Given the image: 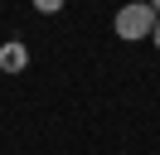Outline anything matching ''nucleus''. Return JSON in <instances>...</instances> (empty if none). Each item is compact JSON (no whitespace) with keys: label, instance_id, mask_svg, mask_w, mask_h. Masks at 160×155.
<instances>
[{"label":"nucleus","instance_id":"f257e3e1","mask_svg":"<svg viewBox=\"0 0 160 155\" xmlns=\"http://www.w3.org/2000/svg\"><path fill=\"white\" fill-rule=\"evenodd\" d=\"M150 29H155V10H150V0H131V5L117 10V39L141 44V39H150Z\"/></svg>","mask_w":160,"mask_h":155},{"label":"nucleus","instance_id":"f03ea898","mask_svg":"<svg viewBox=\"0 0 160 155\" xmlns=\"http://www.w3.org/2000/svg\"><path fill=\"white\" fill-rule=\"evenodd\" d=\"M24 63H29V48H24L20 39H10V44H0V68H5V73H20Z\"/></svg>","mask_w":160,"mask_h":155},{"label":"nucleus","instance_id":"7ed1b4c3","mask_svg":"<svg viewBox=\"0 0 160 155\" xmlns=\"http://www.w3.org/2000/svg\"><path fill=\"white\" fill-rule=\"evenodd\" d=\"M34 10H39V15H58L63 0H34Z\"/></svg>","mask_w":160,"mask_h":155},{"label":"nucleus","instance_id":"20e7f679","mask_svg":"<svg viewBox=\"0 0 160 155\" xmlns=\"http://www.w3.org/2000/svg\"><path fill=\"white\" fill-rule=\"evenodd\" d=\"M150 44L160 48V15H155V29H150Z\"/></svg>","mask_w":160,"mask_h":155},{"label":"nucleus","instance_id":"39448f33","mask_svg":"<svg viewBox=\"0 0 160 155\" xmlns=\"http://www.w3.org/2000/svg\"><path fill=\"white\" fill-rule=\"evenodd\" d=\"M150 10H155V15H160V0H150Z\"/></svg>","mask_w":160,"mask_h":155}]
</instances>
